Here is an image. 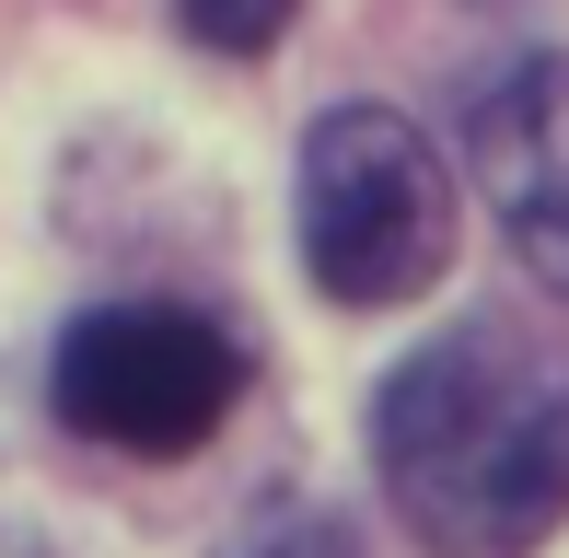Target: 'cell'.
Segmentation results:
<instances>
[{
    "label": "cell",
    "instance_id": "6da1fadb",
    "mask_svg": "<svg viewBox=\"0 0 569 558\" xmlns=\"http://www.w3.org/2000/svg\"><path fill=\"white\" fill-rule=\"evenodd\" d=\"M372 466L442 558H523L569 524V349L477 315L407 349L372 396Z\"/></svg>",
    "mask_w": 569,
    "mask_h": 558
},
{
    "label": "cell",
    "instance_id": "7a4b0ae2",
    "mask_svg": "<svg viewBox=\"0 0 569 558\" xmlns=\"http://www.w3.org/2000/svg\"><path fill=\"white\" fill-rule=\"evenodd\" d=\"M302 268L326 302H419L453 268V163L396 106H338L302 140Z\"/></svg>",
    "mask_w": 569,
    "mask_h": 558
},
{
    "label": "cell",
    "instance_id": "5b68a950",
    "mask_svg": "<svg viewBox=\"0 0 569 558\" xmlns=\"http://www.w3.org/2000/svg\"><path fill=\"white\" fill-rule=\"evenodd\" d=\"M291 12H302V0H174V23H187L198 47H221V59L279 47V36H291Z\"/></svg>",
    "mask_w": 569,
    "mask_h": 558
},
{
    "label": "cell",
    "instance_id": "8992f818",
    "mask_svg": "<svg viewBox=\"0 0 569 558\" xmlns=\"http://www.w3.org/2000/svg\"><path fill=\"white\" fill-rule=\"evenodd\" d=\"M244 558H360V547H349V524H338V512H291V524H268Z\"/></svg>",
    "mask_w": 569,
    "mask_h": 558
},
{
    "label": "cell",
    "instance_id": "277c9868",
    "mask_svg": "<svg viewBox=\"0 0 569 558\" xmlns=\"http://www.w3.org/2000/svg\"><path fill=\"white\" fill-rule=\"evenodd\" d=\"M477 198L500 210L511 257L547 291H569V59H511L465 117Z\"/></svg>",
    "mask_w": 569,
    "mask_h": 558
},
{
    "label": "cell",
    "instance_id": "3957f363",
    "mask_svg": "<svg viewBox=\"0 0 569 558\" xmlns=\"http://www.w3.org/2000/svg\"><path fill=\"white\" fill-rule=\"evenodd\" d=\"M244 396V349L187 302H93L59 338V419L106 454H198Z\"/></svg>",
    "mask_w": 569,
    "mask_h": 558
}]
</instances>
